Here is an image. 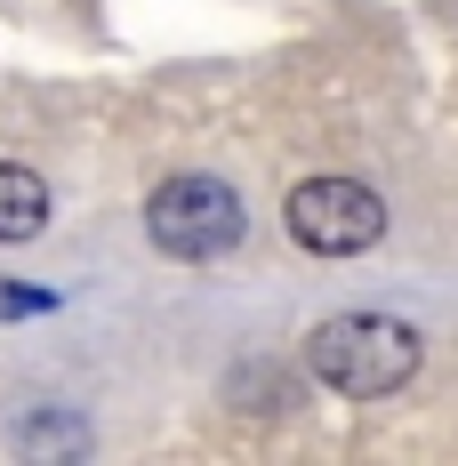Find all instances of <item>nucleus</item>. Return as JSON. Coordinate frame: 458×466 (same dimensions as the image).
<instances>
[{"label":"nucleus","mask_w":458,"mask_h":466,"mask_svg":"<svg viewBox=\"0 0 458 466\" xmlns=\"http://www.w3.org/2000/svg\"><path fill=\"white\" fill-rule=\"evenodd\" d=\"M418 329L394 322V314H330V322L306 338V370L330 386V394H354V402H378L394 386L418 378Z\"/></svg>","instance_id":"1"},{"label":"nucleus","mask_w":458,"mask_h":466,"mask_svg":"<svg viewBox=\"0 0 458 466\" xmlns=\"http://www.w3.org/2000/svg\"><path fill=\"white\" fill-rule=\"evenodd\" d=\"M241 193L226 177H201V169H185L169 186H153L145 201V233H153V249L161 258H185V266H209V258H226L233 241H241Z\"/></svg>","instance_id":"2"},{"label":"nucleus","mask_w":458,"mask_h":466,"mask_svg":"<svg viewBox=\"0 0 458 466\" xmlns=\"http://www.w3.org/2000/svg\"><path fill=\"white\" fill-rule=\"evenodd\" d=\"M290 241L314 249V258H354L386 233V201L362 186V177H306L290 193Z\"/></svg>","instance_id":"3"},{"label":"nucleus","mask_w":458,"mask_h":466,"mask_svg":"<svg viewBox=\"0 0 458 466\" xmlns=\"http://www.w3.org/2000/svg\"><path fill=\"white\" fill-rule=\"evenodd\" d=\"M41 226H48V186L33 169L0 161V241H33Z\"/></svg>","instance_id":"4"},{"label":"nucleus","mask_w":458,"mask_h":466,"mask_svg":"<svg viewBox=\"0 0 458 466\" xmlns=\"http://www.w3.org/2000/svg\"><path fill=\"white\" fill-rule=\"evenodd\" d=\"M16 451H25V459H48V451H89V426H81V419H25V426H16Z\"/></svg>","instance_id":"5"},{"label":"nucleus","mask_w":458,"mask_h":466,"mask_svg":"<svg viewBox=\"0 0 458 466\" xmlns=\"http://www.w3.org/2000/svg\"><path fill=\"white\" fill-rule=\"evenodd\" d=\"M48 289H0V314H41Z\"/></svg>","instance_id":"6"}]
</instances>
